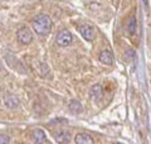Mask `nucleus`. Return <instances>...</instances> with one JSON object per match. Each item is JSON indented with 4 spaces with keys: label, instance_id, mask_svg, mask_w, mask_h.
<instances>
[{
    "label": "nucleus",
    "instance_id": "nucleus-4",
    "mask_svg": "<svg viewBox=\"0 0 151 144\" xmlns=\"http://www.w3.org/2000/svg\"><path fill=\"white\" fill-rule=\"evenodd\" d=\"M17 38H18L19 42L23 43V44H29V43L33 41V34L28 28H20V29L17 32Z\"/></svg>",
    "mask_w": 151,
    "mask_h": 144
},
{
    "label": "nucleus",
    "instance_id": "nucleus-12",
    "mask_svg": "<svg viewBox=\"0 0 151 144\" xmlns=\"http://www.w3.org/2000/svg\"><path fill=\"white\" fill-rule=\"evenodd\" d=\"M127 28H129V32L131 34H134L136 32V18L135 15H131L129 19V23H127Z\"/></svg>",
    "mask_w": 151,
    "mask_h": 144
},
{
    "label": "nucleus",
    "instance_id": "nucleus-6",
    "mask_svg": "<svg viewBox=\"0 0 151 144\" xmlns=\"http://www.w3.org/2000/svg\"><path fill=\"white\" fill-rule=\"evenodd\" d=\"M54 139L57 143L59 144H65L70 140V133L67 130H59V132H55L54 134Z\"/></svg>",
    "mask_w": 151,
    "mask_h": 144
},
{
    "label": "nucleus",
    "instance_id": "nucleus-11",
    "mask_svg": "<svg viewBox=\"0 0 151 144\" xmlns=\"http://www.w3.org/2000/svg\"><path fill=\"white\" fill-rule=\"evenodd\" d=\"M69 110L72 113H76V114H79V113H82V105L79 101H77V100H72V101L69 103Z\"/></svg>",
    "mask_w": 151,
    "mask_h": 144
},
{
    "label": "nucleus",
    "instance_id": "nucleus-1",
    "mask_svg": "<svg viewBox=\"0 0 151 144\" xmlns=\"http://www.w3.org/2000/svg\"><path fill=\"white\" fill-rule=\"evenodd\" d=\"M32 25L37 34L45 36V34H48L52 29V19L49 18V15H47V14H39V15H37L34 18Z\"/></svg>",
    "mask_w": 151,
    "mask_h": 144
},
{
    "label": "nucleus",
    "instance_id": "nucleus-7",
    "mask_svg": "<svg viewBox=\"0 0 151 144\" xmlns=\"http://www.w3.org/2000/svg\"><path fill=\"white\" fill-rule=\"evenodd\" d=\"M74 142L76 144H93L94 140L93 138L87 133H79L74 137Z\"/></svg>",
    "mask_w": 151,
    "mask_h": 144
},
{
    "label": "nucleus",
    "instance_id": "nucleus-2",
    "mask_svg": "<svg viewBox=\"0 0 151 144\" xmlns=\"http://www.w3.org/2000/svg\"><path fill=\"white\" fill-rule=\"evenodd\" d=\"M70 42H72V34L67 29L60 31L55 37V43L59 47H68L70 44Z\"/></svg>",
    "mask_w": 151,
    "mask_h": 144
},
{
    "label": "nucleus",
    "instance_id": "nucleus-9",
    "mask_svg": "<svg viewBox=\"0 0 151 144\" xmlns=\"http://www.w3.org/2000/svg\"><path fill=\"white\" fill-rule=\"evenodd\" d=\"M100 62H102L103 65H108V66H111L112 63H113V56H112V53L110 51H107V49H105V51H102L101 53H100Z\"/></svg>",
    "mask_w": 151,
    "mask_h": 144
},
{
    "label": "nucleus",
    "instance_id": "nucleus-5",
    "mask_svg": "<svg viewBox=\"0 0 151 144\" xmlns=\"http://www.w3.org/2000/svg\"><path fill=\"white\" fill-rule=\"evenodd\" d=\"M89 96H91V99L93 101H101V99L103 97V89L100 84H96L93 85L91 90H89Z\"/></svg>",
    "mask_w": 151,
    "mask_h": 144
},
{
    "label": "nucleus",
    "instance_id": "nucleus-14",
    "mask_svg": "<svg viewBox=\"0 0 151 144\" xmlns=\"http://www.w3.org/2000/svg\"><path fill=\"white\" fill-rule=\"evenodd\" d=\"M115 144H119V143H115Z\"/></svg>",
    "mask_w": 151,
    "mask_h": 144
},
{
    "label": "nucleus",
    "instance_id": "nucleus-3",
    "mask_svg": "<svg viewBox=\"0 0 151 144\" xmlns=\"http://www.w3.org/2000/svg\"><path fill=\"white\" fill-rule=\"evenodd\" d=\"M78 32L81 33V36L88 42H92L94 39V29L89 24H79Z\"/></svg>",
    "mask_w": 151,
    "mask_h": 144
},
{
    "label": "nucleus",
    "instance_id": "nucleus-8",
    "mask_svg": "<svg viewBox=\"0 0 151 144\" xmlns=\"http://www.w3.org/2000/svg\"><path fill=\"white\" fill-rule=\"evenodd\" d=\"M32 138L37 144H44L47 142V138H45V133L42 130V129H34L32 134Z\"/></svg>",
    "mask_w": 151,
    "mask_h": 144
},
{
    "label": "nucleus",
    "instance_id": "nucleus-13",
    "mask_svg": "<svg viewBox=\"0 0 151 144\" xmlns=\"http://www.w3.org/2000/svg\"><path fill=\"white\" fill-rule=\"evenodd\" d=\"M0 143L1 144H8L9 143V137L6 135V134H1V135H0Z\"/></svg>",
    "mask_w": 151,
    "mask_h": 144
},
{
    "label": "nucleus",
    "instance_id": "nucleus-10",
    "mask_svg": "<svg viewBox=\"0 0 151 144\" xmlns=\"http://www.w3.org/2000/svg\"><path fill=\"white\" fill-rule=\"evenodd\" d=\"M4 104H5V106L10 108V109H15V108H18L19 101H18L17 97H14V96H8V97L4 99Z\"/></svg>",
    "mask_w": 151,
    "mask_h": 144
}]
</instances>
